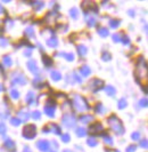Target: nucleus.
I'll list each match as a JSON object with an SVG mask.
<instances>
[{
  "mask_svg": "<svg viewBox=\"0 0 148 152\" xmlns=\"http://www.w3.org/2000/svg\"><path fill=\"white\" fill-rule=\"evenodd\" d=\"M108 125H109V127L115 132V134L122 135V134L124 133V128H123V126H122L121 120L115 114H112L111 117L108 118Z\"/></svg>",
  "mask_w": 148,
  "mask_h": 152,
  "instance_id": "nucleus-1",
  "label": "nucleus"
},
{
  "mask_svg": "<svg viewBox=\"0 0 148 152\" xmlns=\"http://www.w3.org/2000/svg\"><path fill=\"white\" fill-rule=\"evenodd\" d=\"M136 76L137 79L146 78L147 77V65L145 62V58L142 56H139L137 61V67H136Z\"/></svg>",
  "mask_w": 148,
  "mask_h": 152,
  "instance_id": "nucleus-2",
  "label": "nucleus"
},
{
  "mask_svg": "<svg viewBox=\"0 0 148 152\" xmlns=\"http://www.w3.org/2000/svg\"><path fill=\"white\" fill-rule=\"evenodd\" d=\"M74 106H75V109L78 110V111L80 112H83L85 111L87 109H89V105L88 103H87V100H85L83 96H81V95H75L74 96Z\"/></svg>",
  "mask_w": 148,
  "mask_h": 152,
  "instance_id": "nucleus-3",
  "label": "nucleus"
},
{
  "mask_svg": "<svg viewBox=\"0 0 148 152\" xmlns=\"http://www.w3.org/2000/svg\"><path fill=\"white\" fill-rule=\"evenodd\" d=\"M37 135V128L34 125H26L23 129V137L26 140H32Z\"/></svg>",
  "mask_w": 148,
  "mask_h": 152,
  "instance_id": "nucleus-4",
  "label": "nucleus"
},
{
  "mask_svg": "<svg viewBox=\"0 0 148 152\" xmlns=\"http://www.w3.org/2000/svg\"><path fill=\"white\" fill-rule=\"evenodd\" d=\"M62 121H63V124H64V126L65 127H67V128H72V127H74V125L76 124V119L74 118L72 114H70V113H66V114L63 115Z\"/></svg>",
  "mask_w": 148,
  "mask_h": 152,
  "instance_id": "nucleus-5",
  "label": "nucleus"
},
{
  "mask_svg": "<svg viewBox=\"0 0 148 152\" xmlns=\"http://www.w3.org/2000/svg\"><path fill=\"white\" fill-rule=\"evenodd\" d=\"M104 86V81L103 80H100V79H92L91 81L89 82V88L92 90L93 93H96V92H98V90H100V89L103 88Z\"/></svg>",
  "mask_w": 148,
  "mask_h": 152,
  "instance_id": "nucleus-6",
  "label": "nucleus"
},
{
  "mask_svg": "<svg viewBox=\"0 0 148 152\" xmlns=\"http://www.w3.org/2000/svg\"><path fill=\"white\" fill-rule=\"evenodd\" d=\"M82 8L85 11L92 10L93 13H98V6H97L93 1H83L82 2Z\"/></svg>",
  "mask_w": 148,
  "mask_h": 152,
  "instance_id": "nucleus-7",
  "label": "nucleus"
},
{
  "mask_svg": "<svg viewBox=\"0 0 148 152\" xmlns=\"http://www.w3.org/2000/svg\"><path fill=\"white\" fill-rule=\"evenodd\" d=\"M101 130H103V125H101L100 123H95V124H92L91 126L89 127V133L92 134V135H96V134L101 133Z\"/></svg>",
  "mask_w": 148,
  "mask_h": 152,
  "instance_id": "nucleus-8",
  "label": "nucleus"
},
{
  "mask_svg": "<svg viewBox=\"0 0 148 152\" xmlns=\"http://www.w3.org/2000/svg\"><path fill=\"white\" fill-rule=\"evenodd\" d=\"M37 148L40 150V151H43V152H47L50 149V143L46 140H40V141L37 142Z\"/></svg>",
  "mask_w": 148,
  "mask_h": 152,
  "instance_id": "nucleus-9",
  "label": "nucleus"
},
{
  "mask_svg": "<svg viewBox=\"0 0 148 152\" xmlns=\"http://www.w3.org/2000/svg\"><path fill=\"white\" fill-rule=\"evenodd\" d=\"M26 84V78L23 74H17L14 78L11 79V85H25Z\"/></svg>",
  "mask_w": 148,
  "mask_h": 152,
  "instance_id": "nucleus-10",
  "label": "nucleus"
},
{
  "mask_svg": "<svg viewBox=\"0 0 148 152\" xmlns=\"http://www.w3.org/2000/svg\"><path fill=\"white\" fill-rule=\"evenodd\" d=\"M5 148L7 149L9 152H15V142L10 138H6L5 140Z\"/></svg>",
  "mask_w": 148,
  "mask_h": 152,
  "instance_id": "nucleus-11",
  "label": "nucleus"
},
{
  "mask_svg": "<svg viewBox=\"0 0 148 152\" xmlns=\"http://www.w3.org/2000/svg\"><path fill=\"white\" fill-rule=\"evenodd\" d=\"M27 67H29V70L31 71V72H33V73H38V71H39V69H38V66H37V63H35V61H33V59H30L29 62H27Z\"/></svg>",
  "mask_w": 148,
  "mask_h": 152,
  "instance_id": "nucleus-12",
  "label": "nucleus"
},
{
  "mask_svg": "<svg viewBox=\"0 0 148 152\" xmlns=\"http://www.w3.org/2000/svg\"><path fill=\"white\" fill-rule=\"evenodd\" d=\"M44 113L48 115V117H51V118H54V117H55V108H54V106L46 105V106H44Z\"/></svg>",
  "mask_w": 148,
  "mask_h": 152,
  "instance_id": "nucleus-13",
  "label": "nucleus"
},
{
  "mask_svg": "<svg viewBox=\"0 0 148 152\" xmlns=\"http://www.w3.org/2000/svg\"><path fill=\"white\" fill-rule=\"evenodd\" d=\"M49 128L51 130L52 133L57 134V135H60L62 134V129H60V127L58 125H56V124H51V125H49Z\"/></svg>",
  "mask_w": 148,
  "mask_h": 152,
  "instance_id": "nucleus-14",
  "label": "nucleus"
},
{
  "mask_svg": "<svg viewBox=\"0 0 148 152\" xmlns=\"http://www.w3.org/2000/svg\"><path fill=\"white\" fill-rule=\"evenodd\" d=\"M79 120H80L81 123L87 124V123H90V121H92V120H93V117H92V115H90V114H83V115H81V117L79 118Z\"/></svg>",
  "mask_w": 148,
  "mask_h": 152,
  "instance_id": "nucleus-15",
  "label": "nucleus"
},
{
  "mask_svg": "<svg viewBox=\"0 0 148 152\" xmlns=\"http://www.w3.org/2000/svg\"><path fill=\"white\" fill-rule=\"evenodd\" d=\"M47 45H48L49 47H51V48H55V47H57V45H58V40L56 39L55 37H50L47 40Z\"/></svg>",
  "mask_w": 148,
  "mask_h": 152,
  "instance_id": "nucleus-16",
  "label": "nucleus"
},
{
  "mask_svg": "<svg viewBox=\"0 0 148 152\" xmlns=\"http://www.w3.org/2000/svg\"><path fill=\"white\" fill-rule=\"evenodd\" d=\"M80 73L83 76V77H88L89 74L91 73V70H90V67L88 65H83V66L80 69Z\"/></svg>",
  "mask_w": 148,
  "mask_h": 152,
  "instance_id": "nucleus-17",
  "label": "nucleus"
},
{
  "mask_svg": "<svg viewBox=\"0 0 148 152\" xmlns=\"http://www.w3.org/2000/svg\"><path fill=\"white\" fill-rule=\"evenodd\" d=\"M42 62H43L44 66H47V67H50V66L52 65V59H51V57H49V56H47V55L42 56Z\"/></svg>",
  "mask_w": 148,
  "mask_h": 152,
  "instance_id": "nucleus-18",
  "label": "nucleus"
},
{
  "mask_svg": "<svg viewBox=\"0 0 148 152\" xmlns=\"http://www.w3.org/2000/svg\"><path fill=\"white\" fill-rule=\"evenodd\" d=\"M32 5H33V9L35 11L41 10V9L43 8V6H44V4L42 2V1H32Z\"/></svg>",
  "mask_w": 148,
  "mask_h": 152,
  "instance_id": "nucleus-19",
  "label": "nucleus"
},
{
  "mask_svg": "<svg viewBox=\"0 0 148 152\" xmlns=\"http://www.w3.org/2000/svg\"><path fill=\"white\" fill-rule=\"evenodd\" d=\"M50 77L54 81H59L60 79H62V74L59 73L58 71H51V73H50Z\"/></svg>",
  "mask_w": 148,
  "mask_h": 152,
  "instance_id": "nucleus-20",
  "label": "nucleus"
},
{
  "mask_svg": "<svg viewBox=\"0 0 148 152\" xmlns=\"http://www.w3.org/2000/svg\"><path fill=\"white\" fill-rule=\"evenodd\" d=\"M25 101H26V103L30 104V105H31V104H34V94L32 93V92H29L25 97Z\"/></svg>",
  "mask_w": 148,
  "mask_h": 152,
  "instance_id": "nucleus-21",
  "label": "nucleus"
},
{
  "mask_svg": "<svg viewBox=\"0 0 148 152\" xmlns=\"http://www.w3.org/2000/svg\"><path fill=\"white\" fill-rule=\"evenodd\" d=\"M87 53H88V48H87L85 46H83V45L78 46V54L80 56H84Z\"/></svg>",
  "mask_w": 148,
  "mask_h": 152,
  "instance_id": "nucleus-22",
  "label": "nucleus"
},
{
  "mask_svg": "<svg viewBox=\"0 0 148 152\" xmlns=\"http://www.w3.org/2000/svg\"><path fill=\"white\" fill-rule=\"evenodd\" d=\"M105 92H106V94L107 95H109V96H113V95H115V88L113 87V86H106L105 87Z\"/></svg>",
  "mask_w": 148,
  "mask_h": 152,
  "instance_id": "nucleus-23",
  "label": "nucleus"
},
{
  "mask_svg": "<svg viewBox=\"0 0 148 152\" xmlns=\"http://www.w3.org/2000/svg\"><path fill=\"white\" fill-rule=\"evenodd\" d=\"M98 34H99L100 37L106 38L109 34V32H108V30L106 28H100V29H98Z\"/></svg>",
  "mask_w": 148,
  "mask_h": 152,
  "instance_id": "nucleus-24",
  "label": "nucleus"
},
{
  "mask_svg": "<svg viewBox=\"0 0 148 152\" xmlns=\"http://www.w3.org/2000/svg\"><path fill=\"white\" fill-rule=\"evenodd\" d=\"M87 144H88L89 146H97L98 142H97V140L95 137H89L88 140H87Z\"/></svg>",
  "mask_w": 148,
  "mask_h": 152,
  "instance_id": "nucleus-25",
  "label": "nucleus"
},
{
  "mask_svg": "<svg viewBox=\"0 0 148 152\" xmlns=\"http://www.w3.org/2000/svg\"><path fill=\"white\" fill-rule=\"evenodd\" d=\"M58 55L59 56H64L67 61H73V59H74V55H73V54H71V53H70V54H68V53H59Z\"/></svg>",
  "mask_w": 148,
  "mask_h": 152,
  "instance_id": "nucleus-26",
  "label": "nucleus"
},
{
  "mask_svg": "<svg viewBox=\"0 0 148 152\" xmlns=\"http://www.w3.org/2000/svg\"><path fill=\"white\" fill-rule=\"evenodd\" d=\"M76 135H78L79 137H83V136H85V135H87V130H85L84 128L80 127V128H78V129H76Z\"/></svg>",
  "mask_w": 148,
  "mask_h": 152,
  "instance_id": "nucleus-27",
  "label": "nucleus"
},
{
  "mask_svg": "<svg viewBox=\"0 0 148 152\" xmlns=\"http://www.w3.org/2000/svg\"><path fill=\"white\" fill-rule=\"evenodd\" d=\"M19 114V117H21V119H19V120H21V121H26V120H27V119H29V113H27V112L26 111H22V112H19L18 113Z\"/></svg>",
  "mask_w": 148,
  "mask_h": 152,
  "instance_id": "nucleus-28",
  "label": "nucleus"
},
{
  "mask_svg": "<svg viewBox=\"0 0 148 152\" xmlns=\"http://www.w3.org/2000/svg\"><path fill=\"white\" fill-rule=\"evenodd\" d=\"M70 15H71V17L72 19H78L79 17V11L76 8H72L70 10Z\"/></svg>",
  "mask_w": 148,
  "mask_h": 152,
  "instance_id": "nucleus-29",
  "label": "nucleus"
},
{
  "mask_svg": "<svg viewBox=\"0 0 148 152\" xmlns=\"http://www.w3.org/2000/svg\"><path fill=\"white\" fill-rule=\"evenodd\" d=\"M4 64L6 65L7 67L11 66V64H13V61H11V58L9 57V56H5L4 57Z\"/></svg>",
  "mask_w": 148,
  "mask_h": 152,
  "instance_id": "nucleus-30",
  "label": "nucleus"
},
{
  "mask_svg": "<svg viewBox=\"0 0 148 152\" xmlns=\"http://www.w3.org/2000/svg\"><path fill=\"white\" fill-rule=\"evenodd\" d=\"M109 25H111V28H113V29H116V28H118V25H120V21H118V19H111V21H109Z\"/></svg>",
  "mask_w": 148,
  "mask_h": 152,
  "instance_id": "nucleus-31",
  "label": "nucleus"
},
{
  "mask_svg": "<svg viewBox=\"0 0 148 152\" xmlns=\"http://www.w3.org/2000/svg\"><path fill=\"white\" fill-rule=\"evenodd\" d=\"M117 106H118V109H124L126 106V100L125 98H121V100L118 101V104H117Z\"/></svg>",
  "mask_w": 148,
  "mask_h": 152,
  "instance_id": "nucleus-32",
  "label": "nucleus"
},
{
  "mask_svg": "<svg viewBox=\"0 0 148 152\" xmlns=\"http://www.w3.org/2000/svg\"><path fill=\"white\" fill-rule=\"evenodd\" d=\"M104 142L106 143V144H109V145H112L113 144V140H112V137L111 136H108L107 135V133L104 135Z\"/></svg>",
  "mask_w": 148,
  "mask_h": 152,
  "instance_id": "nucleus-33",
  "label": "nucleus"
},
{
  "mask_svg": "<svg viewBox=\"0 0 148 152\" xmlns=\"http://www.w3.org/2000/svg\"><path fill=\"white\" fill-rule=\"evenodd\" d=\"M21 120H19L18 118H11L10 119V124L13 125V126H15V127H17V126H19L21 125Z\"/></svg>",
  "mask_w": 148,
  "mask_h": 152,
  "instance_id": "nucleus-34",
  "label": "nucleus"
},
{
  "mask_svg": "<svg viewBox=\"0 0 148 152\" xmlns=\"http://www.w3.org/2000/svg\"><path fill=\"white\" fill-rule=\"evenodd\" d=\"M10 96H11V98H14V100H18L19 94H18V92H17V90H15V89H11Z\"/></svg>",
  "mask_w": 148,
  "mask_h": 152,
  "instance_id": "nucleus-35",
  "label": "nucleus"
},
{
  "mask_svg": "<svg viewBox=\"0 0 148 152\" xmlns=\"http://www.w3.org/2000/svg\"><path fill=\"white\" fill-rule=\"evenodd\" d=\"M25 34L26 36H29V37H32L34 38V31L32 28H27V29L25 30Z\"/></svg>",
  "mask_w": 148,
  "mask_h": 152,
  "instance_id": "nucleus-36",
  "label": "nucleus"
},
{
  "mask_svg": "<svg viewBox=\"0 0 148 152\" xmlns=\"http://www.w3.org/2000/svg\"><path fill=\"white\" fill-rule=\"evenodd\" d=\"M95 109H96V112H98V113H103L104 112V105L101 103H97Z\"/></svg>",
  "mask_w": 148,
  "mask_h": 152,
  "instance_id": "nucleus-37",
  "label": "nucleus"
},
{
  "mask_svg": "<svg viewBox=\"0 0 148 152\" xmlns=\"http://www.w3.org/2000/svg\"><path fill=\"white\" fill-rule=\"evenodd\" d=\"M70 140H71L70 134H63V135H62V141H63L64 143H67V142H70Z\"/></svg>",
  "mask_w": 148,
  "mask_h": 152,
  "instance_id": "nucleus-38",
  "label": "nucleus"
},
{
  "mask_svg": "<svg viewBox=\"0 0 148 152\" xmlns=\"http://www.w3.org/2000/svg\"><path fill=\"white\" fill-rule=\"evenodd\" d=\"M131 137H132L133 141H138V140H140V133H139V132L132 133L131 134Z\"/></svg>",
  "mask_w": 148,
  "mask_h": 152,
  "instance_id": "nucleus-39",
  "label": "nucleus"
},
{
  "mask_svg": "<svg viewBox=\"0 0 148 152\" xmlns=\"http://www.w3.org/2000/svg\"><path fill=\"white\" fill-rule=\"evenodd\" d=\"M6 130H7L6 125H5L4 123H1V124H0V134H5V133H6Z\"/></svg>",
  "mask_w": 148,
  "mask_h": 152,
  "instance_id": "nucleus-40",
  "label": "nucleus"
},
{
  "mask_svg": "<svg viewBox=\"0 0 148 152\" xmlns=\"http://www.w3.org/2000/svg\"><path fill=\"white\" fill-rule=\"evenodd\" d=\"M103 59L104 61H109L111 59V54L109 53H103Z\"/></svg>",
  "mask_w": 148,
  "mask_h": 152,
  "instance_id": "nucleus-41",
  "label": "nucleus"
},
{
  "mask_svg": "<svg viewBox=\"0 0 148 152\" xmlns=\"http://www.w3.org/2000/svg\"><path fill=\"white\" fill-rule=\"evenodd\" d=\"M140 146L142 149H147V146H148L147 140H141V141H140Z\"/></svg>",
  "mask_w": 148,
  "mask_h": 152,
  "instance_id": "nucleus-42",
  "label": "nucleus"
},
{
  "mask_svg": "<svg viewBox=\"0 0 148 152\" xmlns=\"http://www.w3.org/2000/svg\"><path fill=\"white\" fill-rule=\"evenodd\" d=\"M40 117H41V112L39 111H34L32 113V118L33 119H40Z\"/></svg>",
  "mask_w": 148,
  "mask_h": 152,
  "instance_id": "nucleus-43",
  "label": "nucleus"
},
{
  "mask_svg": "<svg viewBox=\"0 0 148 152\" xmlns=\"http://www.w3.org/2000/svg\"><path fill=\"white\" fill-rule=\"evenodd\" d=\"M46 105H49V106H54V108H55V106H56V102L54 100H51V98H49V100L47 101V104H46Z\"/></svg>",
  "mask_w": 148,
  "mask_h": 152,
  "instance_id": "nucleus-44",
  "label": "nucleus"
},
{
  "mask_svg": "<svg viewBox=\"0 0 148 152\" xmlns=\"http://www.w3.org/2000/svg\"><path fill=\"white\" fill-rule=\"evenodd\" d=\"M121 41H122L124 45H129V44H130V39L126 37V36H124V37L121 38Z\"/></svg>",
  "mask_w": 148,
  "mask_h": 152,
  "instance_id": "nucleus-45",
  "label": "nucleus"
},
{
  "mask_svg": "<svg viewBox=\"0 0 148 152\" xmlns=\"http://www.w3.org/2000/svg\"><path fill=\"white\" fill-rule=\"evenodd\" d=\"M136 149H137L136 145H130V146H128L125 152H136Z\"/></svg>",
  "mask_w": 148,
  "mask_h": 152,
  "instance_id": "nucleus-46",
  "label": "nucleus"
},
{
  "mask_svg": "<svg viewBox=\"0 0 148 152\" xmlns=\"http://www.w3.org/2000/svg\"><path fill=\"white\" fill-rule=\"evenodd\" d=\"M87 23H88L89 28H91V26H93L95 24H96V19H89V21Z\"/></svg>",
  "mask_w": 148,
  "mask_h": 152,
  "instance_id": "nucleus-47",
  "label": "nucleus"
},
{
  "mask_svg": "<svg viewBox=\"0 0 148 152\" xmlns=\"http://www.w3.org/2000/svg\"><path fill=\"white\" fill-rule=\"evenodd\" d=\"M113 41H115V42H118V41H121V37H120V34H117V33L113 34Z\"/></svg>",
  "mask_w": 148,
  "mask_h": 152,
  "instance_id": "nucleus-48",
  "label": "nucleus"
},
{
  "mask_svg": "<svg viewBox=\"0 0 148 152\" xmlns=\"http://www.w3.org/2000/svg\"><path fill=\"white\" fill-rule=\"evenodd\" d=\"M147 98H144V100L140 101V106L141 108H147Z\"/></svg>",
  "mask_w": 148,
  "mask_h": 152,
  "instance_id": "nucleus-49",
  "label": "nucleus"
},
{
  "mask_svg": "<svg viewBox=\"0 0 148 152\" xmlns=\"http://www.w3.org/2000/svg\"><path fill=\"white\" fill-rule=\"evenodd\" d=\"M32 49H33V47H32V46H31V47H29V48H27V50H25V52H24V55L25 56H31V52H32Z\"/></svg>",
  "mask_w": 148,
  "mask_h": 152,
  "instance_id": "nucleus-50",
  "label": "nucleus"
},
{
  "mask_svg": "<svg viewBox=\"0 0 148 152\" xmlns=\"http://www.w3.org/2000/svg\"><path fill=\"white\" fill-rule=\"evenodd\" d=\"M0 46H1V47H6V46H8V40L7 39H1V41H0Z\"/></svg>",
  "mask_w": 148,
  "mask_h": 152,
  "instance_id": "nucleus-51",
  "label": "nucleus"
},
{
  "mask_svg": "<svg viewBox=\"0 0 148 152\" xmlns=\"http://www.w3.org/2000/svg\"><path fill=\"white\" fill-rule=\"evenodd\" d=\"M74 79H75V81H78V82H81V78H80V77H78V74L76 73H74Z\"/></svg>",
  "mask_w": 148,
  "mask_h": 152,
  "instance_id": "nucleus-52",
  "label": "nucleus"
},
{
  "mask_svg": "<svg viewBox=\"0 0 148 152\" xmlns=\"http://www.w3.org/2000/svg\"><path fill=\"white\" fill-rule=\"evenodd\" d=\"M42 132H43V133H48L49 132V126H46L43 128V129H42Z\"/></svg>",
  "mask_w": 148,
  "mask_h": 152,
  "instance_id": "nucleus-53",
  "label": "nucleus"
},
{
  "mask_svg": "<svg viewBox=\"0 0 148 152\" xmlns=\"http://www.w3.org/2000/svg\"><path fill=\"white\" fill-rule=\"evenodd\" d=\"M4 11H5V9L2 8V6L0 5V14H1V13H4Z\"/></svg>",
  "mask_w": 148,
  "mask_h": 152,
  "instance_id": "nucleus-54",
  "label": "nucleus"
},
{
  "mask_svg": "<svg viewBox=\"0 0 148 152\" xmlns=\"http://www.w3.org/2000/svg\"><path fill=\"white\" fill-rule=\"evenodd\" d=\"M23 152H31V150H30L29 148H25V149H24V151H23Z\"/></svg>",
  "mask_w": 148,
  "mask_h": 152,
  "instance_id": "nucleus-55",
  "label": "nucleus"
},
{
  "mask_svg": "<svg viewBox=\"0 0 148 152\" xmlns=\"http://www.w3.org/2000/svg\"><path fill=\"white\" fill-rule=\"evenodd\" d=\"M129 15H130V16H134V13H132V11L130 10L129 11Z\"/></svg>",
  "mask_w": 148,
  "mask_h": 152,
  "instance_id": "nucleus-56",
  "label": "nucleus"
},
{
  "mask_svg": "<svg viewBox=\"0 0 148 152\" xmlns=\"http://www.w3.org/2000/svg\"><path fill=\"white\" fill-rule=\"evenodd\" d=\"M63 152H72V151H70V150H64Z\"/></svg>",
  "mask_w": 148,
  "mask_h": 152,
  "instance_id": "nucleus-57",
  "label": "nucleus"
},
{
  "mask_svg": "<svg viewBox=\"0 0 148 152\" xmlns=\"http://www.w3.org/2000/svg\"><path fill=\"white\" fill-rule=\"evenodd\" d=\"M0 32H1V31H0Z\"/></svg>",
  "mask_w": 148,
  "mask_h": 152,
  "instance_id": "nucleus-58",
  "label": "nucleus"
}]
</instances>
